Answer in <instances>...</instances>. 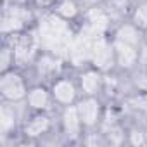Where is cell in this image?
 <instances>
[{"instance_id":"1","label":"cell","mask_w":147,"mask_h":147,"mask_svg":"<svg viewBox=\"0 0 147 147\" xmlns=\"http://www.w3.org/2000/svg\"><path fill=\"white\" fill-rule=\"evenodd\" d=\"M0 92L7 100H19L26 95V87L23 78L14 71H5L0 78Z\"/></svg>"},{"instance_id":"2","label":"cell","mask_w":147,"mask_h":147,"mask_svg":"<svg viewBox=\"0 0 147 147\" xmlns=\"http://www.w3.org/2000/svg\"><path fill=\"white\" fill-rule=\"evenodd\" d=\"M28 19H30V12H26L23 7H12L9 12L4 14V19H2V33L19 31Z\"/></svg>"},{"instance_id":"3","label":"cell","mask_w":147,"mask_h":147,"mask_svg":"<svg viewBox=\"0 0 147 147\" xmlns=\"http://www.w3.org/2000/svg\"><path fill=\"white\" fill-rule=\"evenodd\" d=\"M76 107H78V113H80V118H82L83 125L92 126V125L97 123L99 113H100V106H99V102L95 99H85Z\"/></svg>"},{"instance_id":"4","label":"cell","mask_w":147,"mask_h":147,"mask_svg":"<svg viewBox=\"0 0 147 147\" xmlns=\"http://www.w3.org/2000/svg\"><path fill=\"white\" fill-rule=\"evenodd\" d=\"M35 47H36V40H35V36H33L31 33H28V35H19V36L16 38V42H14V54H16V59H18L19 62L30 59V55L33 54Z\"/></svg>"},{"instance_id":"5","label":"cell","mask_w":147,"mask_h":147,"mask_svg":"<svg viewBox=\"0 0 147 147\" xmlns=\"http://www.w3.org/2000/svg\"><path fill=\"white\" fill-rule=\"evenodd\" d=\"M52 95L61 104H71L76 97V90H75V85H73L69 80H59V82L54 83Z\"/></svg>"},{"instance_id":"6","label":"cell","mask_w":147,"mask_h":147,"mask_svg":"<svg viewBox=\"0 0 147 147\" xmlns=\"http://www.w3.org/2000/svg\"><path fill=\"white\" fill-rule=\"evenodd\" d=\"M113 50H114V54H116L118 64L123 66V67H130V66L135 62V59H137V50H135V47H131V45H128V43H123V42H118V40H116Z\"/></svg>"},{"instance_id":"7","label":"cell","mask_w":147,"mask_h":147,"mask_svg":"<svg viewBox=\"0 0 147 147\" xmlns=\"http://www.w3.org/2000/svg\"><path fill=\"white\" fill-rule=\"evenodd\" d=\"M62 123H64V130H66L67 135L76 137L80 133V126H82V118H80L78 107H67L64 111Z\"/></svg>"},{"instance_id":"8","label":"cell","mask_w":147,"mask_h":147,"mask_svg":"<svg viewBox=\"0 0 147 147\" xmlns=\"http://www.w3.org/2000/svg\"><path fill=\"white\" fill-rule=\"evenodd\" d=\"M113 54H114V50H111L107 45H106V42H97L95 45H94V50H92V57H94V62L99 66V67H107L109 64H111V61H113Z\"/></svg>"},{"instance_id":"9","label":"cell","mask_w":147,"mask_h":147,"mask_svg":"<svg viewBox=\"0 0 147 147\" xmlns=\"http://www.w3.org/2000/svg\"><path fill=\"white\" fill-rule=\"evenodd\" d=\"M49 128H50L49 118L43 116V114H38V116H35V118H31V119L28 121L24 131H26V135H30V137H38V135L45 133Z\"/></svg>"},{"instance_id":"10","label":"cell","mask_w":147,"mask_h":147,"mask_svg":"<svg viewBox=\"0 0 147 147\" xmlns=\"http://www.w3.org/2000/svg\"><path fill=\"white\" fill-rule=\"evenodd\" d=\"M80 83H82V88H83V92L87 95H94L100 88V75H99L97 71H94V69L85 71L83 75H82Z\"/></svg>"},{"instance_id":"11","label":"cell","mask_w":147,"mask_h":147,"mask_svg":"<svg viewBox=\"0 0 147 147\" xmlns=\"http://www.w3.org/2000/svg\"><path fill=\"white\" fill-rule=\"evenodd\" d=\"M28 102L33 109H45L50 102V95L43 87H35L28 94Z\"/></svg>"},{"instance_id":"12","label":"cell","mask_w":147,"mask_h":147,"mask_svg":"<svg viewBox=\"0 0 147 147\" xmlns=\"http://www.w3.org/2000/svg\"><path fill=\"white\" fill-rule=\"evenodd\" d=\"M116 40L123 42V43H128L131 47H137V43H138V31H137L135 26H130V24L121 26L118 30V33H116Z\"/></svg>"},{"instance_id":"13","label":"cell","mask_w":147,"mask_h":147,"mask_svg":"<svg viewBox=\"0 0 147 147\" xmlns=\"http://www.w3.org/2000/svg\"><path fill=\"white\" fill-rule=\"evenodd\" d=\"M14 123H16L14 111L7 106H2V109H0V128H2V131L7 133L11 128H14Z\"/></svg>"},{"instance_id":"14","label":"cell","mask_w":147,"mask_h":147,"mask_svg":"<svg viewBox=\"0 0 147 147\" xmlns=\"http://www.w3.org/2000/svg\"><path fill=\"white\" fill-rule=\"evenodd\" d=\"M57 14L64 19H73L78 14V5L73 2V0H62L57 5Z\"/></svg>"},{"instance_id":"15","label":"cell","mask_w":147,"mask_h":147,"mask_svg":"<svg viewBox=\"0 0 147 147\" xmlns=\"http://www.w3.org/2000/svg\"><path fill=\"white\" fill-rule=\"evenodd\" d=\"M133 23L137 28H142V30L147 28V4L137 7V11L133 14Z\"/></svg>"},{"instance_id":"16","label":"cell","mask_w":147,"mask_h":147,"mask_svg":"<svg viewBox=\"0 0 147 147\" xmlns=\"http://www.w3.org/2000/svg\"><path fill=\"white\" fill-rule=\"evenodd\" d=\"M14 57H16L14 49L11 50L9 47H4V50H2V59H0V66H2V71H4V73L9 69L11 62H14Z\"/></svg>"},{"instance_id":"17","label":"cell","mask_w":147,"mask_h":147,"mask_svg":"<svg viewBox=\"0 0 147 147\" xmlns=\"http://www.w3.org/2000/svg\"><path fill=\"white\" fill-rule=\"evenodd\" d=\"M135 85H137V87H138L140 90L147 92V73H140V75H137Z\"/></svg>"},{"instance_id":"18","label":"cell","mask_w":147,"mask_h":147,"mask_svg":"<svg viewBox=\"0 0 147 147\" xmlns=\"http://www.w3.org/2000/svg\"><path fill=\"white\" fill-rule=\"evenodd\" d=\"M135 104H137V107H138V109H142V111L147 114V94L138 95V97L135 99Z\"/></svg>"},{"instance_id":"19","label":"cell","mask_w":147,"mask_h":147,"mask_svg":"<svg viewBox=\"0 0 147 147\" xmlns=\"http://www.w3.org/2000/svg\"><path fill=\"white\" fill-rule=\"evenodd\" d=\"M131 142L133 144H144V135L140 131H133L131 133Z\"/></svg>"},{"instance_id":"20","label":"cell","mask_w":147,"mask_h":147,"mask_svg":"<svg viewBox=\"0 0 147 147\" xmlns=\"http://www.w3.org/2000/svg\"><path fill=\"white\" fill-rule=\"evenodd\" d=\"M35 2H36L40 7H49V5L54 4V0H35Z\"/></svg>"},{"instance_id":"21","label":"cell","mask_w":147,"mask_h":147,"mask_svg":"<svg viewBox=\"0 0 147 147\" xmlns=\"http://www.w3.org/2000/svg\"><path fill=\"white\" fill-rule=\"evenodd\" d=\"M87 4H97V2H100V0H85Z\"/></svg>"}]
</instances>
